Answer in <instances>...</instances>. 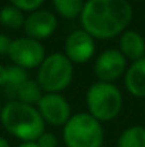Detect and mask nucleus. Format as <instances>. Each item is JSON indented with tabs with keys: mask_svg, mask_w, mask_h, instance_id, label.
<instances>
[{
	"mask_svg": "<svg viewBox=\"0 0 145 147\" xmlns=\"http://www.w3.org/2000/svg\"><path fill=\"white\" fill-rule=\"evenodd\" d=\"M128 0H87L80 14L83 30L94 39H111L125 32L132 20Z\"/></svg>",
	"mask_w": 145,
	"mask_h": 147,
	"instance_id": "f257e3e1",
	"label": "nucleus"
},
{
	"mask_svg": "<svg viewBox=\"0 0 145 147\" xmlns=\"http://www.w3.org/2000/svg\"><path fill=\"white\" fill-rule=\"evenodd\" d=\"M0 121L7 133L23 142H36L44 133L46 126V121L34 106L19 100L3 106Z\"/></svg>",
	"mask_w": 145,
	"mask_h": 147,
	"instance_id": "f03ea898",
	"label": "nucleus"
},
{
	"mask_svg": "<svg viewBox=\"0 0 145 147\" xmlns=\"http://www.w3.org/2000/svg\"><path fill=\"white\" fill-rule=\"evenodd\" d=\"M88 113L101 121L114 120L122 107V94L112 83L97 82L93 83L86 94Z\"/></svg>",
	"mask_w": 145,
	"mask_h": 147,
	"instance_id": "7ed1b4c3",
	"label": "nucleus"
},
{
	"mask_svg": "<svg viewBox=\"0 0 145 147\" xmlns=\"http://www.w3.org/2000/svg\"><path fill=\"white\" fill-rule=\"evenodd\" d=\"M63 140L65 147H102V126L90 113H77L64 124Z\"/></svg>",
	"mask_w": 145,
	"mask_h": 147,
	"instance_id": "20e7f679",
	"label": "nucleus"
},
{
	"mask_svg": "<svg viewBox=\"0 0 145 147\" xmlns=\"http://www.w3.org/2000/svg\"><path fill=\"white\" fill-rule=\"evenodd\" d=\"M73 71V63L64 53H53L39 66L36 82L46 93H60L70 86Z\"/></svg>",
	"mask_w": 145,
	"mask_h": 147,
	"instance_id": "39448f33",
	"label": "nucleus"
},
{
	"mask_svg": "<svg viewBox=\"0 0 145 147\" xmlns=\"http://www.w3.org/2000/svg\"><path fill=\"white\" fill-rule=\"evenodd\" d=\"M7 56L16 66L26 70L39 67L46 59V50L39 40L26 36L11 40Z\"/></svg>",
	"mask_w": 145,
	"mask_h": 147,
	"instance_id": "423d86ee",
	"label": "nucleus"
},
{
	"mask_svg": "<svg viewBox=\"0 0 145 147\" xmlns=\"http://www.w3.org/2000/svg\"><path fill=\"white\" fill-rule=\"evenodd\" d=\"M37 110L44 121L53 126H64L71 117V107L67 98L58 93H46L37 103Z\"/></svg>",
	"mask_w": 145,
	"mask_h": 147,
	"instance_id": "0eeeda50",
	"label": "nucleus"
},
{
	"mask_svg": "<svg viewBox=\"0 0 145 147\" xmlns=\"http://www.w3.org/2000/svg\"><path fill=\"white\" fill-rule=\"evenodd\" d=\"M127 70V59L117 49L104 50L94 63V71L98 82L111 83L122 76Z\"/></svg>",
	"mask_w": 145,
	"mask_h": 147,
	"instance_id": "6e6552de",
	"label": "nucleus"
},
{
	"mask_svg": "<svg viewBox=\"0 0 145 147\" xmlns=\"http://www.w3.org/2000/svg\"><path fill=\"white\" fill-rule=\"evenodd\" d=\"M96 51V42L86 30L71 32L64 42V54L71 63H87Z\"/></svg>",
	"mask_w": 145,
	"mask_h": 147,
	"instance_id": "1a4fd4ad",
	"label": "nucleus"
},
{
	"mask_svg": "<svg viewBox=\"0 0 145 147\" xmlns=\"http://www.w3.org/2000/svg\"><path fill=\"white\" fill-rule=\"evenodd\" d=\"M57 26H58V22L53 11L39 9V10L31 11L26 17L23 29L27 37H31L40 42L43 39L50 37L57 30Z\"/></svg>",
	"mask_w": 145,
	"mask_h": 147,
	"instance_id": "9d476101",
	"label": "nucleus"
},
{
	"mask_svg": "<svg viewBox=\"0 0 145 147\" xmlns=\"http://www.w3.org/2000/svg\"><path fill=\"white\" fill-rule=\"evenodd\" d=\"M125 87L135 97H145V57L132 61L125 70Z\"/></svg>",
	"mask_w": 145,
	"mask_h": 147,
	"instance_id": "9b49d317",
	"label": "nucleus"
},
{
	"mask_svg": "<svg viewBox=\"0 0 145 147\" xmlns=\"http://www.w3.org/2000/svg\"><path fill=\"white\" fill-rule=\"evenodd\" d=\"M120 51L125 59L140 60L145 54V40L134 30H125L120 36Z\"/></svg>",
	"mask_w": 145,
	"mask_h": 147,
	"instance_id": "f8f14e48",
	"label": "nucleus"
},
{
	"mask_svg": "<svg viewBox=\"0 0 145 147\" xmlns=\"http://www.w3.org/2000/svg\"><path fill=\"white\" fill-rule=\"evenodd\" d=\"M24 20H26L24 11L13 4H7L0 9V23L7 29L13 30L20 29L24 26Z\"/></svg>",
	"mask_w": 145,
	"mask_h": 147,
	"instance_id": "ddd939ff",
	"label": "nucleus"
},
{
	"mask_svg": "<svg viewBox=\"0 0 145 147\" xmlns=\"http://www.w3.org/2000/svg\"><path fill=\"white\" fill-rule=\"evenodd\" d=\"M16 96L19 101L33 106V104H37L40 98L43 97V90L37 82H33L29 79L16 90Z\"/></svg>",
	"mask_w": 145,
	"mask_h": 147,
	"instance_id": "4468645a",
	"label": "nucleus"
},
{
	"mask_svg": "<svg viewBox=\"0 0 145 147\" xmlns=\"http://www.w3.org/2000/svg\"><path fill=\"white\" fill-rule=\"evenodd\" d=\"M118 147H145V127L132 126L125 129L118 137Z\"/></svg>",
	"mask_w": 145,
	"mask_h": 147,
	"instance_id": "2eb2a0df",
	"label": "nucleus"
},
{
	"mask_svg": "<svg viewBox=\"0 0 145 147\" xmlns=\"http://www.w3.org/2000/svg\"><path fill=\"white\" fill-rule=\"evenodd\" d=\"M86 0H53V6L58 14L65 19H74L81 14Z\"/></svg>",
	"mask_w": 145,
	"mask_h": 147,
	"instance_id": "dca6fc26",
	"label": "nucleus"
},
{
	"mask_svg": "<svg viewBox=\"0 0 145 147\" xmlns=\"http://www.w3.org/2000/svg\"><path fill=\"white\" fill-rule=\"evenodd\" d=\"M27 80H29V76L23 67H19L16 64L7 66V83H6L7 90H11L16 93V90Z\"/></svg>",
	"mask_w": 145,
	"mask_h": 147,
	"instance_id": "f3484780",
	"label": "nucleus"
},
{
	"mask_svg": "<svg viewBox=\"0 0 145 147\" xmlns=\"http://www.w3.org/2000/svg\"><path fill=\"white\" fill-rule=\"evenodd\" d=\"M10 4L16 6L17 9L23 10V11H34L39 10L40 6L44 3V0H9Z\"/></svg>",
	"mask_w": 145,
	"mask_h": 147,
	"instance_id": "a211bd4d",
	"label": "nucleus"
},
{
	"mask_svg": "<svg viewBox=\"0 0 145 147\" xmlns=\"http://www.w3.org/2000/svg\"><path fill=\"white\" fill-rule=\"evenodd\" d=\"M36 143L39 144V147H58V140L53 133L44 131L37 140Z\"/></svg>",
	"mask_w": 145,
	"mask_h": 147,
	"instance_id": "6ab92c4d",
	"label": "nucleus"
},
{
	"mask_svg": "<svg viewBox=\"0 0 145 147\" xmlns=\"http://www.w3.org/2000/svg\"><path fill=\"white\" fill-rule=\"evenodd\" d=\"M10 45H11L10 37H9L7 34H4V33H0V56L9 53Z\"/></svg>",
	"mask_w": 145,
	"mask_h": 147,
	"instance_id": "aec40b11",
	"label": "nucleus"
},
{
	"mask_svg": "<svg viewBox=\"0 0 145 147\" xmlns=\"http://www.w3.org/2000/svg\"><path fill=\"white\" fill-rule=\"evenodd\" d=\"M7 83V66L0 64V87H6Z\"/></svg>",
	"mask_w": 145,
	"mask_h": 147,
	"instance_id": "412c9836",
	"label": "nucleus"
},
{
	"mask_svg": "<svg viewBox=\"0 0 145 147\" xmlns=\"http://www.w3.org/2000/svg\"><path fill=\"white\" fill-rule=\"evenodd\" d=\"M17 147H39V144H37L36 142H23V143H20Z\"/></svg>",
	"mask_w": 145,
	"mask_h": 147,
	"instance_id": "4be33fe9",
	"label": "nucleus"
},
{
	"mask_svg": "<svg viewBox=\"0 0 145 147\" xmlns=\"http://www.w3.org/2000/svg\"><path fill=\"white\" fill-rule=\"evenodd\" d=\"M0 147H10V143L7 142V139L0 136Z\"/></svg>",
	"mask_w": 145,
	"mask_h": 147,
	"instance_id": "5701e85b",
	"label": "nucleus"
},
{
	"mask_svg": "<svg viewBox=\"0 0 145 147\" xmlns=\"http://www.w3.org/2000/svg\"><path fill=\"white\" fill-rule=\"evenodd\" d=\"M1 109H3V104H1V100H0V113H1Z\"/></svg>",
	"mask_w": 145,
	"mask_h": 147,
	"instance_id": "b1692460",
	"label": "nucleus"
},
{
	"mask_svg": "<svg viewBox=\"0 0 145 147\" xmlns=\"http://www.w3.org/2000/svg\"><path fill=\"white\" fill-rule=\"evenodd\" d=\"M135 1H142V0H135Z\"/></svg>",
	"mask_w": 145,
	"mask_h": 147,
	"instance_id": "393cba45",
	"label": "nucleus"
}]
</instances>
